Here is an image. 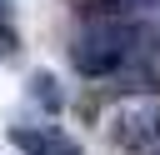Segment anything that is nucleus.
Listing matches in <instances>:
<instances>
[{
	"label": "nucleus",
	"instance_id": "nucleus-1",
	"mask_svg": "<svg viewBox=\"0 0 160 155\" xmlns=\"http://www.w3.org/2000/svg\"><path fill=\"white\" fill-rule=\"evenodd\" d=\"M135 55H140V45H135V30H130L125 15H95L90 30L70 45V60H75V70H80L85 80L120 75Z\"/></svg>",
	"mask_w": 160,
	"mask_h": 155
},
{
	"label": "nucleus",
	"instance_id": "nucleus-2",
	"mask_svg": "<svg viewBox=\"0 0 160 155\" xmlns=\"http://www.w3.org/2000/svg\"><path fill=\"white\" fill-rule=\"evenodd\" d=\"M110 140H115L120 150H150V145L160 140V105H155V100L125 105V110L110 120Z\"/></svg>",
	"mask_w": 160,
	"mask_h": 155
},
{
	"label": "nucleus",
	"instance_id": "nucleus-3",
	"mask_svg": "<svg viewBox=\"0 0 160 155\" xmlns=\"http://www.w3.org/2000/svg\"><path fill=\"white\" fill-rule=\"evenodd\" d=\"M10 145H15V150H25V155H85V150H80V140H70V135H65V130H55V125H40V130L15 125V130H10Z\"/></svg>",
	"mask_w": 160,
	"mask_h": 155
},
{
	"label": "nucleus",
	"instance_id": "nucleus-4",
	"mask_svg": "<svg viewBox=\"0 0 160 155\" xmlns=\"http://www.w3.org/2000/svg\"><path fill=\"white\" fill-rule=\"evenodd\" d=\"M30 95H35L45 110H60V105H65V95H60V80H55V75H45V70H40V75H30Z\"/></svg>",
	"mask_w": 160,
	"mask_h": 155
}]
</instances>
